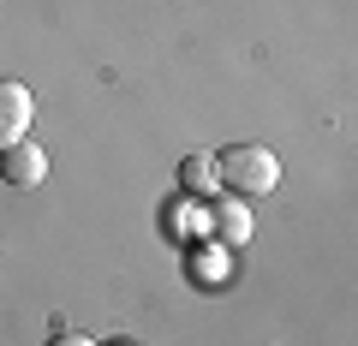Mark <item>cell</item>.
Segmentation results:
<instances>
[{
    "label": "cell",
    "mask_w": 358,
    "mask_h": 346,
    "mask_svg": "<svg viewBox=\"0 0 358 346\" xmlns=\"http://www.w3.org/2000/svg\"><path fill=\"white\" fill-rule=\"evenodd\" d=\"M215 185H227L233 197H268L281 185V161L263 150V143H233V150L215 155Z\"/></svg>",
    "instance_id": "obj_1"
},
{
    "label": "cell",
    "mask_w": 358,
    "mask_h": 346,
    "mask_svg": "<svg viewBox=\"0 0 358 346\" xmlns=\"http://www.w3.org/2000/svg\"><path fill=\"white\" fill-rule=\"evenodd\" d=\"M30 114H36L30 90L18 78H0V150H13L18 138H30Z\"/></svg>",
    "instance_id": "obj_2"
},
{
    "label": "cell",
    "mask_w": 358,
    "mask_h": 346,
    "mask_svg": "<svg viewBox=\"0 0 358 346\" xmlns=\"http://www.w3.org/2000/svg\"><path fill=\"white\" fill-rule=\"evenodd\" d=\"M0 180H6V185H18V192H30V185H42V180H48V155H42L30 138H18L13 150H0Z\"/></svg>",
    "instance_id": "obj_3"
},
{
    "label": "cell",
    "mask_w": 358,
    "mask_h": 346,
    "mask_svg": "<svg viewBox=\"0 0 358 346\" xmlns=\"http://www.w3.org/2000/svg\"><path fill=\"white\" fill-rule=\"evenodd\" d=\"M209 221H215V233H221L227 245H245V239H251V209H245V197L215 203V215H209Z\"/></svg>",
    "instance_id": "obj_4"
},
{
    "label": "cell",
    "mask_w": 358,
    "mask_h": 346,
    "mask_svg": "<svg viewBox=\"0 0 358 346\" xmlns=\"http://www.w3.org/2000/svg\"><path fill=\"white\" fill-rule=\"evenodd\" d=\"M179 185H185V192H215V155H185V161H179Z\"/></svg>",
    "instance_id": "obj_5"
},
{
    "label": "cell",
    "mask_w": 358,
    "mask_h": 346,
    "mask_svg": "<svg viewBox=\"0 0 358 346\" xmlns=\"http://www.w3.org/2000/svg\"><path fill=\"white\" fill-rule=\"evenodd\" d=\"M48 346H96V340H90V334H78V329H60Z\"/></svg>",
    "instance_id": "obj_6"
}]
</instances>
